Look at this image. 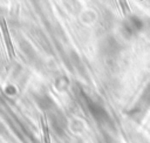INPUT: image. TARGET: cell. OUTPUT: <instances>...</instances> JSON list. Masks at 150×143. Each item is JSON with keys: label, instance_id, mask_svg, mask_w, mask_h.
I'll use <instances>...</instances> for the list:
<instances>
[]
</instances>
